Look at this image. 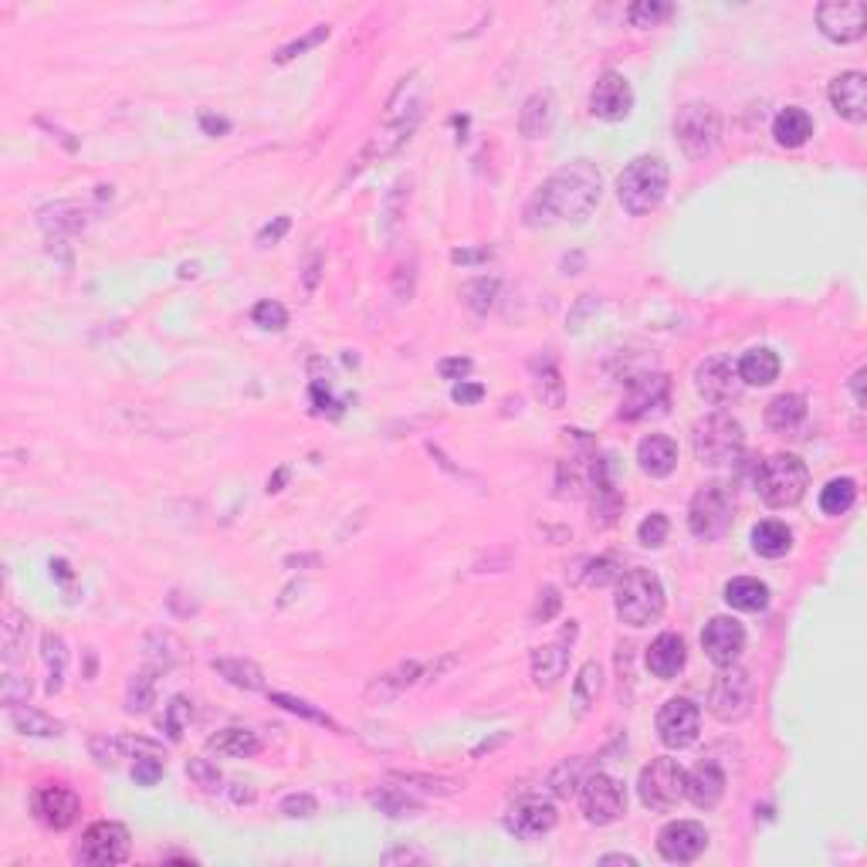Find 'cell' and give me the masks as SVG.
<instances>
[{
  "instance_id": "obj_1",
  "label": "cell",
  "mask_w": 867,
  "mask_h": 867,
  "mask_svg": "<svg viewBox=\"0 0 867 867\" xmlns=\"http://www.w3.org/2000/svg\"><path fill=\"white\" fill-rule=\"evenodd\" d=\"M600 194H603V177L597 166L590 160H573L542 183L539 194L525 207V217H529L532 227L563 224V221L580 224L593 214V207L600 204Z\"/></svg>"
},
{
  "instance_id": "obj_2",
  "label": "cell",
  "mask_w": 867,
  "mask_h": 867,
  "mask_svg": "<svg viewBox=\"0 0 867 867\" xmlns=\"http://www.w3.org/2000/svg\"><path fill=\"white\" fill-rule=\"evenodd\" d=\"M664 194H668V163L658 160V156H637L620 170L617 200L627 214H651L654 207H661Z\"/></svg>"
},
{
  "instance_id": "obj_3",
  "label": "cell",
  "mask_w": 867,
  "mask_h": 867,
  "mask_svg": "<svg viewBox=\"0 0 867 867\" xmlns=\"http://www.w3.org/2000/svg\"><path fill=\"white\" fill-rule=\"evenodd\" d=\"M756 492L769 509H793L803 502L810 485V471L796 454H773L756 468Z\"/></svg>"
},
{
  "instance_id": "obj_4",
  "label": "cell",
  "mask_w": 867,
  "mask_h": 867,
  "mask_svg": "<svg viewBox=\"0 0 867 867\" xmlns=\"http://www.w3.org/2000/svg\"><path fill=\"white\" fill-rule=\"evenodd\" d=\"M617 617L627 627H647L664 613V586L651 569H627L617 576Z\"/></svg>"
},
{
  "instance_id": "obj_5",
  "label": "cell",
  "mask_w": 867,
  "mask_h": 867,
  "mask_svg": "<svg viewBox=\"0 0 867 867\" xmlns=\"http://www.w3.org/2000/svg\"><path fill=\"white\" fill-rule=\"evenodd\" d=\"M691 437H695V458L702 461L705 468L735 464L742 458V448H746L742 424L729 414H708L705 420H698Z\"/></svg>"
},
{
  "instance_id": "obj_6",
  "label": "cell",
  "mask_w": 867,
  "mask_h": 867,
  "mask_svg": "<svg viewBox=\"0 0 867 867\" xmlns=\"http://www.w3.org/2000/svg\"><path fill=\"white\" fill-rule=\"evenodd\" d=\"M735 519V492L725 481H708L695 492L688 505V529L691 536L712 542L718 536L729 532V525Z\"/></svg>"
},
{
  "instance_id": "obj_7",
  "label": "cell",
  "mask_w": 867,
  "mask_h": 867,
  "mask_svg": "<svg viewBox=\"0 0 867 867\" xmlns=\"http://www.w3.org/2000/svg\"><path fill=\"white\" fill-rule=\"evenodd\" d=\"M674 139H678L681 153L688 160H705L708 153H715L718 139H722V119H718L712 105L688 102L674 116Z\"/></svg>"
},
{
  "instance_id": "obj_8",
  "label": "cell",
  "mask_w": 867,
  "mask_h": 867,
  "mask_svg": "<svg viewBox=\"0 0 867 867\" xmlns=\"http://www.w3.org/2000/svg\"><path fill=\"white\" fill-rule=\"evenodd\" d=\"M637 796L654 813L678 807L685 800V769L678 766V759H654L651 766H644L637 779Z\"/></svg>"
},
{
  "instance_id": "obj_9",
  "label": "cell",
  "mask_w": 867,
  "mask_h": 867,
  "mask_svg": "<svg viewBox=\"0 0 867 867\" xmlns=\"http://www.w3.org/2000/svg\"><path fill=\"white\" fill-rule=\"evenodd\" d=\"M580 803H583V817L597 827H607V823H617L627 813V793L624 786L617 783L607 773H590L583 776L580 783Z\"/></svg>"
},
{
  "instance_id": "obj_10",
  "label": "cell",
  "mask_w": 867,
  "mask_h": 867,
  "mask_svg": "<svg viewBox=\"0 0 867 867\" xmlns=\"http://www.w3.org/2000/svg\"><path fill=\"white\" fill-rule=\"evenodd\" d=\"M752 708V678L742 668H722V674L715 678L712 691H708V712L722 722H739L746 718Z\"/></svg>"
},
{
  "instance_id": "obj_11",
  "label": "cell",
  "mask_w": 867,
  "mask_h": 867,
  "mask_svg": "<svg viewBox=\"0 0 867 867\" xmlns=\"http://www.w3.org/2000/svg\"><path fill=\"white\" fill-rule=\"evenodd\" d=\"M75 857L82 864L105 867V864H122L129 857V830L116 820H99L92 823L82 834Z\"/></svg>"
},
{
  "instance_id": "obj_12",
  "label": "cell",
  "mask_w": 867,
  "mask_h": 867,
  "mask_svg": "<svg viewBox=\"0 0 867 867\" xmlns=\"http://www.w3.org/2000/svg\"><path fill=\"white\" fill-rule=\"evenodd\" d=\"M817 28L834 45H854L867 31V4L861 0H827L817 7Z\"/></svg>"
},
{
  "instance_id": "obj_13",
  "label": "cell",
  "mask_w": 867,
  "mask_h": 867,
  "mask_svg": "<svg viewBox=\"0 0 867 867\" xmlns=\"http://www.w3.org/2000/svg\"><path fill=\"white\" fill-rule=\"evenodd\" d=\"M671 400V380L664 373L634 376L620 400V420H641L651 414H664Z\"/></svg>"
},
{
  "instance_id": "obj_14",
  "label": "cell",
  "mask_w": 867,
  "mask_h": 867,
  "mask_svg": "<svg viewBox=\"0 0 867 867\" xmlns=\"http://www.w3.org/2000/svg\"><path fill=\"white\" fill-rule=\"evenodd\" d=\"M695 390L705 404H729L742 393V380H739V366H735L732 356H712L705 359L702 366L695 370Z\"/></svg>"
},
{
  "instance_id": "obj_15",
  "label": "cell",
  "mask_w": 867,
  "mask_h": 867,
  "mask_svg": "<svg viewBox=\"0 0 867 867\" xmlns=\"http://www.w3.org/2000/svg\"><path fill=\"white\" fill-rule=\"evenodd\" d=\"M702 712L691 698H668L658 712V735L668 749H688L698 739Z\"/></svg>"
},
{
  "instance_id": "obj_16",
  "label": "cell",
  "mask_w": 867,
  "mask_h": 867,
  "mask_svg": "<svg viewBox=\"0 0 867 867\" xmlns=\"http://www.w3.org/2000/svg\"><path fill=\"white\" fill-rule=\"evenodd\" d=\"M31 810H34V817H38V823H45L48 830H68L78 820V813H82V800H78V793L68 790V786L48 783L34 790Z\"/></svg>"
},
{
  "instance_id": "obj_17",
  "label": "cell",
  "mask_w": 867,
  "mask_h": 867,
  "mask_svg": "<svg viewBox=\"0 0 867 867\" xmlns=\"http://www.w3.org/2000/svg\"><path fill=\"white\" fill-rule=\"evenodd\" d=\"M702 647L708 661L718 664V668H729L746 651V627L735 617H712L702 630Z\"/></svg>"
},
{
  "instance_id": "obj_18",
  "label": "cell",
  "mask_w": 867,
  "mask_h": 867,
  "mask_svg": "<svg viewBox=\"0 0 867 867\" xmlns=\"http://www.w3.org/2000/svg\"><path fill=\"white\" fill-rule=\"evenodd\" d=\"M708 847V830L695 820H674L658 834V851L671 864H691Z\"/></svg>"
},
{
  "instance_id": "obj_19",
  "label": "cell",
  "mask_w": 867,
  "mask_h": 867,
  "mask_svg": "<svg viewBox=\"0 0 867 867\" xmlns=\"http://www.w3.org/2000/svg\"><path fill=\"white\" fill-rule=\"evenodd\" d=\"M634 109V89L620 72H603L590 92V112L603 122H620Z\"/></svg>"
},
{
  "instance_id": "obj_20",
  "label": "cell",
  "mask_w": 867,
  "mask_h": 867,
  "mask_svg": "<svg viewBox=\"0 0 867 867\" xmlns=\"http://www.w3.org/2000/svg\"><path fill=\"white\" fill-rule=\"evenodd\" d=\"M556 820H559V813H556L553 803L539 800V796H525V800H519L509 810L505 827H509L519 840H536L542 834H549V830L556 827Z\"/></svg>"
},
{
  "instance_id": "obj_21",
  "label": "cell",
  "mask_w": 867,
  "mask_h": 867,
  "mask_svg": "<svg viewBox=\"0 0 867 867\" xmlns=\"http://www.w3.org/2000/svg\"><path fill=\"white\" fill-rule=\"evenodd\" d=\"M830 105L840 119L864 122L867 119V78L861 72H844L830 82Z\"/></svg>"
},
{
  "instance_id": "obj_22",
  "label": "cell",
  "mask_w": 867,
  "mask_h": 867,
  "mask_svg": "<svg viewBox=\"0 0 867 867\" xmlns=\"http://www.w3.org/2000/svg\"><path fill=\"white\" fill-rule=\"evenodd\" d=\"M685 796L698 810L718 807V800L725 796V773L715 763L695 766L691 773H685Z\"/></svg>"
},
{
  "instance_id": "obj_23",
  "label": "cell",
  "mask_w": 867,
  "mask_h": 867,
  "mask_svg": "<svg viewBox=\"0 0 867 867\" xmlns=\"http://www.w3.org/2000/svg\"><path fill=\"white\" fill-rule=\"evenodd\" d=\"M807 417H810V407H807V397H800V393H779L773 404L766 407V424L783 437H800Z\"/></svg>"
},
{
  "instance_id": "obj_24",
  "label": "cell",
  "mask_w": 867,
  "mask_h": 867,
  "mask_svg": "<svg viewBox=\"0 0 867 867\" xmlns=\"http://www.w3.org/2000/svg\"><path fill=\"white\" fill-rule=\"evenodd\" d=\"M637 464H641L644 475L651 478H668L674 468H678V444L664 434H647L641 444H637Z\"/></svg>"
},
{
  "instance_id": "obj_25",
  "label": "cell",
  "mask_w": 867,
  "mask_h": 867,
  "mask_svg": "<svg viewBox=\"0 0 867 867\" xmlns=\"http://www.w3.org/2000/svg\"><path fill=\"white\" fill-rule=\"evenodd\" d=\"M685 661H688V651L678 634H661L658 641L647 647V671L661 681H671L674 674L685 668Z\"/></svg>"
},
{
  "instance_id": "obj_26",
  "label": "cell",
  "mask_w": 867,
  "mask_h": 867,
  "mask_svg": "<svg viewBox=\"0 0 867 867\" xmlns=\"http://www.w3.org/2000/svg\"><path fill=\"white\" fill-rule=\"evenodd\" d=\"M529 664H532V681H536V688H553L569 668V651H566V644L536 647Z\"/></svg>"
},
{
  "instance_id": "obj_27",
  "label": "cell",
  "mask_w": 867,
  "mask_h": 867,
  "mask_svg": "<svg viewBox=\"0 0 867 867\" xmlns=\"http://www.w3.org/2000/svg\"><path fill=\"white\" fill-rule=\"evenodd\" d=\"M773 136L779 146H786V150H796V146H803L807 139L813 136V119L807 109H800V105H790V109H783L779 116L773 119Z\"/></svg>"
},
{
  "instance_id": "obj_28",
  "label": "cell",
  "mask_w": 867,
  "mask_h": 867,
  "mask_svg": "<svg viewBox=\"0 0 867 867\" xmlns=\"http://www.w3.org/2000/svg\"><path fill=\"white\" fill-rule=\"evenodd\" d=\"M725 603L742 613H759L769 607V586L756 576H739V580L725 583Z\"/></svg>"
},
{
  "instance_id": "obj_29",
  "label": "cell",
  "mask_w": 867,
  "mask_h": 867,
  "mask_svg": "<svg viewBox=\"0 0 867 867\" xmlns=\"http://www.w3.org/2000/svg\"><path fill=\"white\" fill-rule=\"evenodd\" d=\"M735 366H739V380L749 383V387H769L779 376V356L766 346L749 349Z\"/></svg>"
},
{
  "instance_id": "obj_30",
  "label": "cell",
  "mask_w": 867,
  "mask_h": 867,
  "mask_svg": "<svg viewBox=\"0 0 867 867\" xmlns=\"http://www.w3.org/2000/svg\"><path fill=\"white\" fill-rule=\"evenodd\" d=\"M553 126V95L549 92H536L529 95L522 105V116H519V129L525 139H542Z\"/></svg>"
},
{
  "instance_id": "obj_31",
  "label": "cell",
  "mask_w": 867,
  "mask_h": 867,
  "mask_svg": "<svg viewBox=\"0 0 867 867\" xmlns=\"http://www.w3.org/2000/svg\"><path fill=\"white\" fill-rule=\"evenodd\" d=\"M752 549H756L763 559H779V556H786L793 549V532L786 529L783 522L766 519V522H759L756 529H752Z\"/></svg>"
},
{
  "instance_id": "obj_32",
  "label": "cell",
  "mask_w": 867,
  "mask_h": 867,
  "mask_svg": "<svg viewBox=\"0 0 867 867\" xmlns=\"http://www.w3.org/2000/svg\"><path fill=\"white\" fill-rule=\"evenodd\" d=\"M532 370H536V393L539 400L546 404L549 410H559L566 400V387H563V376H559V366L553 356H542L532 363Z\"/></svg>"
},
{
  "instance_id": "obj_33",
  "label": "cell",
  "mask_w": 867,
  "mask_h": 867,
  "mask_svg": "<svg viewBox=\"0 0 867 867\" xmlns=\"http://www.w3.org/2000/svg\"><path fill=\"white\" fill-rule=\"evenodd\" d=\"M207 749L217 752V756H231V759H248L255 756V752L261 749L258 735L248 732V729H224L217 735H210L207 739Z\"/></svg>"
},
{
  "instance_id": "obj_34",
  "label": "cell",
  "mask_w": 867,
  "mask_h": 867,
  "mask_svg": "<svg viewBox=\"0 0 867 867\" xmlns=\"http://www.w3.org/2000/svg\"><path fill=\"white\" fill-rule=\"evenodd\" d=\"M11 722L21 735H41V739H51V735H61V722L48 718L38 708L28 705H11Z\"/></svg>"
},
{
  "instance_id": "obj_35",
  "label": "cell",
  "mask_w": 867,
  "mask_h": 867,
  "mask_svg": "<svg viewBox=\"0 0 867 867\" xmlns=\"http://www.w3.org/2000/svg\"><path fill=\"white\" fill-rule=\"evenodd\" d=\"M0 637H4V664H14L17 654L28 644V617H21V610H14V607H4Z\"/></svg>"
},
{
  "instance_id": "obj_36",
  "label": "cell",
  "mask_w": 867,
  "mask_h": 867,
  "mask_svg": "<svg viewBox=\"0 0 867 867\" xmlns=\"http://www.w3.org/2000/svg\"><path fill=\"white\" fill-rule=\"evenodd\" d=\"M857 485L854 478H834L820 488V512L823 515H844L854 505Z\"/></svg>"
},
{
  "instance_id": "obj_37",
  "label": "cell",
  "mask_w": 867,
  "mask_h": 867,
  "mask_svg": "<svg viewBox=\"0 0 867 867\" xmlns=\"http://www.w3.org/2000/svg\"><path fill=\"white\" fill-rule=\"evenodd\" d=\"M41 658L48 664V695H58L61 685H65V668H68V651H65V641L58 634H45L41 641Z\"/></svg>"
},
{
  "instance_id": "obj_38",
  "label": "cell",
  "mask_w": 867,
  "mask_h": 867,
  "mask_svg": "<svg viewBox=\"0 0 867 867\" xmlns=\"http://www.w3.org/2000/svg\"><path fill=\"white\" fill-rule=\"evenodd\" d=\"M214 671L224 674L231 685L238 688H248V691H258L261 685H265V678H261V668L251 661H238V658H224V661H214Z\"/></svg>"
},
{
  "instance_id": "obj_39",
  "label": "cell",
  "mask_w": 867,
  "mask_h": 867,
  "mask_svg": "<svg viewBox=\"0 0 867 867\" xmlns=\"http://www.w3.org/2000/svg\"><path fill=\"white\" fill-rule=\"evenodd\" d=\"M153 698H156V678H153V671L133 674V681H129V688H126V712H133V715L150 712Z\"/></svg>"
},
{
  "instance_id": "obj_40",
  "label": "cell",
  "mask_w": 867,
  "mask_h": 867,
  "mask_svg": "<svg viewBox=\"0 0 867 867\" xmlns=\"http://www.w3.org/2000/svg\"><path fill=\"white\" fill-rule=\"evenodd\" d=\"M583 769H586V759H566L563 766H556V773L549 776V790H553L559 800H569L583 783Z\"/></svg>"
},
{
  "instance_id": "obj_41",
  "label": "cell",
  "mask_w": 867,
  "mask_h": 867,
  "mask_svg": "<svg viewBox=\"0 0 867 867\" xmlns=\"http://www.w3.org/2000/svg\"><path fill=\"white\" fill-rule=\"evenodd\" d=\"M674 7L664 4V0H637V4L627 7V21L634 28H658L661 21H668Z\"/></svg>"
},
{
  "instance_id": "obj_42",
  "label": "cell",
  "mask_w": 867,
  "mask_h": 867,
  "mask_svg": "<svg viewBox=\"0 0 867 867\" xmlns=\"http://www.w3.org/2000/svg\"><path fill=\"white\" fill-rule=\"evenodd\" d=\"M329 24H315V28L309 31V34H302V38H295L292 45H285V48H278V55H275V65H288V61H295L299 55H305V51H312L315 45H322V41L329 38Z\"/></svg>"
},
{
  "instance_id": "obj_43",
  "label": "cell",
  "mask_w": 867,
  "mask_h": 867,
  "mask_svg": "<svg viewBox=\"0 0 867 867\" xmlns=\"http://www.w3.org/2000/svg\"><path fill=\"white\" fill-rule=\"evenodd\" d=\"M498 295V278H475V282L464 285V302H468L471 312L485 315L488 309H492Z\"/></svg>"
},
{
  "instance_id": "obj_44",
  "label": "cell",
  "mask_w": 867,
  "mask_h": 867,
  "mask_svg": "<svg viewBox=\"0 0 867 867\" xmlns=\"http://www.w3.org/2000/svg\"><path fill=\"white\" fill-rule=\"evenodd\" d=\"M600 688H603V671H600V664H597V661H586L583 668H580V674H576V685H573V691H576V702H580V708L590 705L593 698L600 695Z\"/></svg>"
},
{
  "instance_id": "obj_45",
  "label": "cell",
  "mask_w": 867,
  "mask_h": 867,
  "mask_svg": "<svg viewBox=\"0 0 867 867\" xmlns=\"http://www.w3.org/2000/svg\"><path fill=\"white\" fill-rule=\"evenodd\" d=\"M190 718H194V705H190L183 695L170 698V705H166V712H163V729L170 732L173 742H177L180 735H183V729L190 725Z\"/></svg>"
},
{
  "instance_id": "obj_46",
  "label": "cell",
  "mask_w": 867,
  "mask_h": 867,
  "mask_svg": "<svg viewBox=\"0 0 867 867\" xmlns=\"http://www.w3.org/2000/svg\"><path fill=\"white\" fill-rule=\"evenodd\" d=\"M271 702H275V705H282L285 712H292V715H302V718H309V722L329 725L332 732H339V725L332 722V718H329L326 712H319V708H312L309 702H302V698H295V695H282V691H275V695H271Z\"/></svg>"
},
{
  "instance_id": "obj_47",
  "label": "cell",
  "mask_w": 867,
  "mask_h": 867,
  "mask_svg": "<svg viewBox=\"0 0 867 867\" xmlns=\"http://www.w3.org/2000/svg\"><path fill=\"white\" fill-rule=\"evenodd\" d=\"M637 539H641V546H647V549L664 546V539H668V515L664 512L647 515V519L637 525Z\"/></svg>"
},
{
  "instance_id": "obj_48",
  "label": "cell",
  "mask_w": 867,
  "mask_h": 867,
  "mask_svg": "<svg viewBox=\"0 0 867 867\" xmlns=\"http://www.w3.org/2000/svg\"><path fill=\"white\" fill-rule=\"evenodd\" d=\"M251 319H255V326L271 329V332H282V329L288 326V312H285V305H282V302H271V299L258 302V305H255V312H251Z\"/></svg>"
},
{
  "instance_id": "obj_49",
  "label": "cell",
  "mask_w": 867,
  "mask_h": 867,
  "mask_svg": "<svg viewBox=\"0 0 867 867\" xmlns=\"http://www.w3.org/2000/svg\"><path fill=\"white\" fill-rule=\"evenodd\" d=\"M370 800L380 807V813H387V817H410V813H417V803H410L407 796L393 793V790H380L373 793Z\"/></svg>"
},
{
  "instance_id": "obj_50",
  "label": "cell",
  "mask_w": 867,
  "mask_h": 867,
  "mask_svg": "<svg viewBox=\"0 0 867 867\" xmlns=\"http://www.w3.org/2000/svg\"><path fill=\"white\" fill-rule=\"evenodd\" d=\"M163 773H166V766H163V759L156 756V752H150V756H136L133 779L139 786H156L163 779Z\"/></svg>"
},
{
  "instance_id": "obj_51",
  "label": "cell",
  "mask_w": 867,
  "mask_h": 867,
  "mask_svg": "<svg viewBox=\"0 0 867 867\" xmlns=\"http://www.w3.org/2000/svg\"><path fill=\"white\" fill-rule=\"evenodd\" d=\"M393 779L400 783H420V790L427 793H458V779H444V776H420V773H393Z\"/></svg>"
},
{
  "instance_id": "obj_52",
  "label": "cell",
  "mask_w": 867,
  "mask_h": 867,
  "mask_svg": "<svg viewBox=\"0 0 867 867\" xmlns=\"http://www.w3.org/2000/svg\"><path fill=\"white\" fill-rule=\"evenodd\" d=\"M187 776L194 779L197 786H204V790H221V769L210 763V759H190Z\"/></svg>"
},
{
  "instance_id": "obj_53",
  "label": "cell",
  "mask_w": 867,
  "mask_h": 867,
  "mask_svg": "<svg viewBox=\"0 0 867 867\" xmlns=\"http://www.w3.org/2000/svg\"><path fill=\"white\" fill-rule=\"evenodd\" d=\"M617 576H620V569H617V559H613V556L593 559L590 569H586V583H590V586H607V583L617 580Z\"/></svg>"
},
{
  "instance_id": "obj_54",
  "label": "cell",
  "mask_w": 867,
  "mask_h": 867,
  "mask_svg": "<svg viewBox=\"0 0 867 867\" xmlns=\"http://www.w3.org/2000/svg\"><path fill=\"white\" fill-rule=\"evenodd\" d=\"M285 813V817H292V820H305V817H312L315 810H319V803H315V796H309V793H292V796H285L282 800V807H278Z\"/></svg>"
},
{
  "instance_id": "obj_55",
  "label": "cell",
  "mask_w": 867,
  "mask_h": 867,
  "mask_svg": "<svg viewBox=\"0 0 867 867\" xmlns=\"http://www.w3.org/2000/svg\"><path fill=\"white\" fill-rule=\"evenodd\" d=\"M31 695V681L24 674H14V668H7L4 678V702L7 705H21V698Z\"/></svg>"
},
{
  "instance_id": "obj_56",
  "label": "cell",
  "mask_w": 867,
  "mask_h": 867,
  "mask_svg": "<svg viewBox=\"0 0 867 867\" xmlns=\"http://www.w3.org/2000/svg\"><path fill=\"white\" fill-rule=\"evenodd\" d=\"M559 607H563V597H559V590H556V586H546V590L539 593V603H536V613H532V617H536L539 624H546V620L556 617Z\"/></svg>"
},
{
  "instance_id": "obj_57",
  "label": "cell",
  "mask_w": 867,
  "mask_h": 867,
  "mask_svg": "<svg viewBox=\"0 0 867 867\" xmlns=\"http://www.w3.org/2000/svg\"><path fill=\"white\" fill-rule=\"evenodd\" d=\"M485 397V387H481V383H468V380H461V383H454V390H451V400L454 404H478V400Z\"/></svg>"
},
{
  "instance_id": "obj_58",
  "label": "cell",
  "mask_w": 867,
  "mask_h": 867,
  "mask_svg": "<svg viewBox=\"0 0 867 867\" xmlns=\"http://www.w3.org/2000/svg\"><path fill=\"white\" fill-rule=\"evenodd\" d=\"M471 359L468 356H451V359H441V366H437V370H441V376L444 380H461V376H468L471 373Z\"/></svg>"
},
{
  "instance_id": "obj_59",
  "label": "cell",
  "mask_w": 867,
  "mask_h": 867,
  "mask_svg": "<svg viewBox=\"0 0 867 867\" xmlns=\"http://www.w3.org/2000/svg\"><path fill=\"white\" fill-rule=\"evenodd\" d=\"M424 864L427 861V854H420V851H410V847H397V851H387L383 854V864Z\"/></svg>"
},
{
  "instance_id": "obj_60",
  "label": "cell",
  "mask_w": 867,
  "mask_h": 867,
  "mask_svg": "<svg viewBox=\"0 0 867 867\" xmlns=\"http://www.w3.org/2000/svg\"><path fill=\"white\" fill-rule=\"evenodd\" d=\"M488 258H492V251H488V248H478V251H454V255H451L454 265H485Z\"/></svg>"
},
{
  "instance_id": "obj_61",
  "label": "cell",
  "mask_w": 867,
  "mask_h": 867,
  "mask_svg": "<svg viewBox=\"0 0 867 867\" xmlns=\"http://www.w3.org/2000/svg\"><path fill=\"white\" fill-rule=\"evenodd\" d=\"M285 231H288V217H278V221H275V227L268 224L265 231L258 234V244H268V241L275 244V241H282V234H285Z\"/></svg>"
},
{
  "instance_id": "obj_62",
  "label": "cell",
  "mask_w": 867,
  "mask_h": 867,
  "mask_svg": "<svg viewBox=\"0 0 867 867\" xmlns=\"http://www.w3.org/2000/svg\"><path fill=\"white\" fill-rule=\"evenodd\" d=\"M200 126H204L210 136H221V133H227V129H231V122H227V119H214L210 112H200Z\"/></svg>"
},
{
  "instance_id": "obj_63",
  "label": "cell",
  "mask_w": 867,
  "mask_h": 867,
  "mask_svg": "<svg viewBox=\"0 0 867 867\" xmlns=\"http://www.w3.org/2000/svg\"><path fill=\"white\" fill-rule=\"evenodd\" d=\"M864 376H867V370H857V373L851 376V397H854L857 410L864 407Z\"/></svg>"
},
{
  "instance_id": "obj_64",
  "label": "cell",
  "mask_w": 867,
  "mask_h": 867,
  "mask_svg": "<svg viewBox=\"0 0 867 867\" xmlns=\"http://www.w3.org/2000/svg\"><path fill=\"white\" fill-rule=\"evenodd\" d=\"M600 864H627V867H637V857H627V854H603Z\"/></svg>"
}]
</instances>
